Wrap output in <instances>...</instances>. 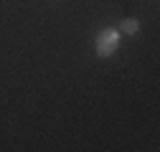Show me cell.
<instances>
[{"mask_svg":"<svg viewBox=\"0 0 160 152\" xmlns=\"http://www.w3.org/2000/svg\"><path fill=\"white\" fill-rule=\"evenodd\" d=\"M119 31L132 36V33H137V31H140V21H137V18H125V21L119 23Z\"/></svg>","mask_w":160,"mask_h":152,"instance_id":"7a4b0ae2","label":"cell"},{"mask_svg":"<svg viewBox=\"0 0 160 152\" xmlns=\"http://www.w3.org/2000/svg\"><path fill=\"white\" fill-rule=\"evenodd\" d=\"M119 46V33L107 28L97 36V56H102V59H107V56H112Z\"/></svg>","mask_w":160,"mask_h":152,"instance_id":"6da1fadb","label":"cell"}]
</instances>
